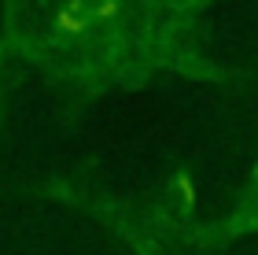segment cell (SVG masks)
I'll return each instance as SVG.
<instances>
[{"label":"cell","instance_id":"cell-1","mask_svg":"<svg viewBox=\"0 0 258 255\" xmlns=\"http://www.w3.org/2000/svg\"><path fill=\"white\" fill-rule=\"evenodd\" d=\"M55 26H59L63 33H85L89 22H85V19H78L74 11H59V15H55Z\"/></svg>","mask_w":258,"mask_h":255},{"label":"cell","instance_id":"cell-2","mask_svg":"<svg viewBox=\"0 0 258 255\" xmlns=\"http://www.w3.org/2000/svg\"><path fill=\"white\" fill-rule=\"evenodd\" d=\"M177 189H181V196H184V203H196V185H192V178H188V174H181V178H177Z\"/></svg>","mask_w":258,"mask_h":255},{"label":"cell","instance_id":"cell-3","mask_svg":"<svg viewBox=\"0 0 258 255\" xmlns=\"http://www.w3.org/2000/svg\"><path fill=\"white\" fill-rule=\"evenodd\" d=\"M118 15V0H100L96 4V19H114Z\"/></svg>","mask_w":258,"mask_h":255}]
</instances>
